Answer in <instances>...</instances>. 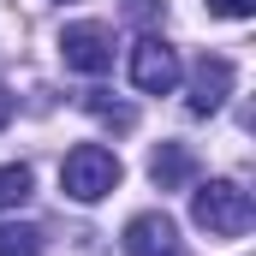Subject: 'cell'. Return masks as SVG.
Wrapping results in <instances>:
<instances>
[{
    "label": "cell",
    "instance_id": "obj_5",
    "mask_svg": "<svg viewBox=\"0 0 256 256\" xmlns=\"http://www.w3.org/2000/svg\"><path fill=\"white\" fill-rule=\"evenodd\" d=\"M126 256H185V244H179V220L161 214V208L131 214V226H126Z\"/></svg>",
    "mask_w": 256,
    "mask_h": 256
},
{
    "label": "cell",
    "instance_id": "obj_3",
    "mask_svg": "<svg viewBox=\"0 0 256 256\" xmlns=\"http://www.w3.org/2000/svg\"><path fill=\"white\" fill-rule=\"evenodd\" d=\"M60 60L66 72H84V78H102V72H114V30L108 24H66L60 30Z\"/></svg>",
    "mask_w": 256,
    "mask_h": 256
},
{
    "label": "cell",
    "instance_id": "obj_2",
    "mask_svg": "<svg viewBox=\"0 0 256 256\" xmlns=\"http://www.w3.org/2000/svg\"><path fill=\"white\" fill-rule=\"evenodd\" d=\"M120 155L114 149H102V143H78L72 155L60 161V191L72 202H102V196L120 191Z\"/></svg>",
    "mask_w": 256,
    "mask_h": 256
},
{
    "label": "cell",
    "instance_id": "obj_10",
    "mask_svg": "<svg viewBox=\"0 0 256 256\" xmlns=\"http://www.w3.org/2000/svg\"><path fill=\"white\" fill-rule=\"evenodd\" d=\"M0 256H42V232L36 226H0Z\"/></svg>",
    "mask_w": 256,
    "mask_h": 256
},
{
    "label": "cell",
    "instance_id": "obj_12",
    "mask_svg": "<svg viewBox=\"0 0 256 256\" xmlns=\"http://www.w3.org/2000/svg\"><path fill=\"white\" fill-rule=\"evenodd\" d=\"M208 12H220V18H250L256 0H208Z\"/></svg>",
    "mask_w": 256,
    "mask_h": 256
},
{
    "label": "cell",
    "instance_id": "obj_4",
    "mask_svg": "<svg viewBox=\"0 0 256 256\" xmlns=\"http://www.w3.org/2000/svg\"><path fill=\"white\" fill-rule=\"evenodd\" d=\"M131 84H137L143 96H173V84H179V54H173L161 36H143V42L131 48Z\"/></svg>",
    "mask_w": 256,
    "mask_h": 256
},
{
    "label": "cell",
    "instance_id": "obj_7",
    "mask_svg": "<svg viewBox=\"0 0 256 256\" xmlns=\"http://www.w3.org/2000/svg\"><path fill=\"white\" fill-rule=\"evenodd\" d=\"M149 179H155L161 191H185V185L196 179L191 143H155V155H149Z\"/></svg>",
    "mask_w": 256,
    "mask_h": 256
},
{
    "label": "cell",
    "instance_id": "obj_13",
    "mask_svg": "<svg viewBox=\"0 0 256 256\" xmlns=\"http://www.w3.org/2000/svg\"><path fill=\"white\" fill-rule=\"evenodd\" d=\"M12 108H18V102H12V90L0 84V131H6V120H12Z\"/></svg>",
    "mask_w": 256,
    "mask_h": 256
},
{
    "label": "cell",
    "instance_id": "obj_9",
    "mask_svg": "<svg viewBox=\"0 0 256 256\" xmlns=\"http://www.w3.org/2000/svg\"><path fill=\"white\" fill-rule=\"evenodd\" d=\"M30 167L24 161H12V167H0V208H18V202H30Z\"/></svg>",
    "mask_w": 256,
    "mask_h": 256
},
{
    "label": "cell",
    "instance_id": "obj_11",
    "mask_svg": "<svg viewBox=\"0 0 256 256\" xmlns=\"http://www.w3.org/2000/svg\"><path fill=\"white\" fill-rule=\"evenodd\" d=\"M126 18H137V24H155V18H167V0H126Z\"/></svg>",
    "mask_w": 256,
    "mask_h": 256
},
{
    "label": "cell",
    "instance_id": "obj_1",
    "mask_svg": "<svg viewBox=\"0 0 256 256\" xmlns=\"http://www.w3.org/2000/svg\"><path fill=\"white\" fill-rule=\"evenodd\" d=\"M191 220L208 232V238H244V232H250V220H256L250 191H244V185H232V179H208V185L191 196Z\"/></svg>",
    "mask_w": 256,
    "mask_h": 256
},
{
    "label": "cell",
    "instance_id": "obj_6",
    "mask_svg": "<svg viewBox=\"0 0 256 256\" xmlns=\"http://www.w3.org/2000/svg\"><path fill=\"white\" fill-rule=\"evenodd\" d=\"M232 96V60L226 54H202L191 66V114H214Z\"/></svg>",
    "mask_w": 256,
    "mask_h": 256
},
{
    "label": "cell",
    "instance_id": "obj_8",
    "mask_svg": "<svg viewBox=\"0 0 256 256\" xmlns=\"http://www.w3.org/2000/svg\"><path fill=\"white\" fill-rule=\"evenodd\" d=\"M84 114H90V120H102V126H114V131H131V126H137V108L114 102L108 90H90V96H84Z\"/></svg>",
    "mask_w": 256,
    "mask_h": 256
}]
</instances>
